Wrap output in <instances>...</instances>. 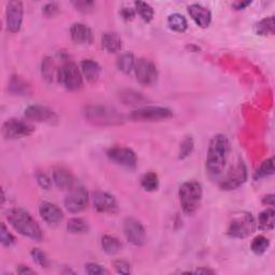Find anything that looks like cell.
Masks as SVG:
<instances>
[{
    "instance_id": "cell-32",
    "label": "cell",
    "mask_w": 275,
    "mask_h": 275,
    "mask_svg": "<svg viewBox=\"0 0 275 275\" xmlns=\"http://www.w3.org/2000/svg\"><path fill=\"white\" fill-rule=\"evenodd\" d=\"M273 174H274V159L269 158L267 160H264L259 166V168L256 170V172L254 173V179L257 181V180L268 178V176L273 175Z\"/></svg>"
},
{
    "instance_id": "cell-46",
    "label": "cell",
    "mask_w": 275,
    "mask_h": 275,
    "mask_svg": "<svg viewBox=\"0 0 275 275\" xmlns=\"http://www.w3.org/2000/svg\"><path fill=\"white\" fill-rule=\"evenodd\" d=\"M17 273L18 274H35V271L26 266H18L17 267Z\"/></svg>"
},
{
    "instance_id": "cell-41",
    "label": "cell",
    "mask_w": 275,
    "mask_h": 275,
    "mask_svg": "<svg viewBox=\"0 0 275 275\" xmlns=\"http://www.w3.org/2000/svg\"><path fill=\"white\" fill-rule=\"evenodd\" d=\"M113 267L116 270L117 273L120 274H130L131 273V268L129 262H127L125 260H116L113 262Z\"/></svg>"
},
{
    "instance_id": "cell-9",
    "label": "cell",
    "mask_w": 275,
    "mask_h": 275,
    "mask_svg": "<svg viewBox=\"0 0 275 275\" xmlns=\"http://www.w3.org/2000/svg\"><path fill=\"white\" fill-rule=\"evenodd\" d=\"M35 131V127L27 122L11 119L4 123L2 132L5 139L16 140L31 135Z\"/></svg>"
},
{
    "instance_id": "cell-4",
    "label": "cell",
    "mask_w": 275,
    "mask_h": 275,
    "mask_svg": "<svg viewBox=\"0 0 275 275\" xmlns=\"http://www.w3.org/2000/svg\"><path fill=\"white\" fill-rule=\"evenodd\" d=\"M256 230V222L249 212H238L231 216L227 234L233 239H246Z\"/></svg>"
},
{
    "instance_id": "cell-10",
    "label": "cell",
    "mask_w": 275,
    "mask_h": 275,
    "mask_svg": "<svg viewBox=\"0 0 275 275\" xmlns=\"http://www.w3.org/2000/svg\"><path fill=\"white\" fill-rule=\"evenodd\" d=\"M106 156L114 163L128 170H134L138 166V158L134 152L125 146H113L107 150Z\"/></svg>"
},
{
    "instance_id": "cell-1",
    "label": "cell",
    "mask_w": 275,
    "mask_h": 275,
    "mask_svg": "<svg viewBox=\"0 0 275 275\" xmlns=\"http://www.w3.org/2000/svg\"><path fill=\"white\" fill-rule=\"evenodd\" d=\"M230 153V142L225 134H216L210 141L206 152V170L213 179L222 175Z\"/></svg>"
},
{
    "instance_id": "cell-26",
    "label": "cell",
    "mask_w": 275,
    "mask_h": 275,
    "mask_svg": "<svg viewBox=\"0 0 275 275\" xmlns=\"http://www.w3.org/2000/svg\"><path fill=\"white\" fill-rule=\"evenodd\" d=\"M101 248L105 254L113 256V255H116L121 252L122 243L119 239L112 237V235H104L101 240Z\"/></svg>"
},
{
    "instance_id": "cell-47",
    "label": "cell",
    "mask_w": 275,
    "mask_h": 275,
    "mask_svg": "<svg viewBox=\"0 0 275 275\" xmlns=\"http://www.w3.org/2000/svg\"><path fill=\"white\" fill-rule=\"evenodd\" d=\"M262 202L264 204H267V205L273 206L274 205V195H268V196H266V197L263 198Z\"/></svg>"
},
{
    "instance_id": "cell-40",
    "label": "cell",
    "mask_w": 275,
    "mask_h": 275,
    "mask_svg": "<svg viewBox=\"0 0 275 275\" xmlns=\"http://www.w3.org/2000/svg\"><path fill=\"white\" fill-rule=\"evenodd\" d=\"M85 272L90 275H101L107 273L106 270L100 266V264L95 263V262H90L85 264Z\"/></svg>"
},
{
    "instance_id": "cell-38",
    "label": "cell",
    "mask_w": 275,
    "mask_h": 275,
    "mask_svg": "<svg viewBox=\"0 0 275 275\" xmlns=\"http://www.w3.org/2000/svg\"><path fill=\"white\" fill-rule=\"evenodd\" d=\"M31 255L34 261L38 264V266H40L42 268H46L48 266V260H47L46 255L40 249H33Z\"/></svg>"
},
{
    "instance_id": "cell-43",
    "label": "cell",
    "mask_w": 275,
    "mask_h": 275,
    "mask_svg": "<svg viewBox=\"0 0 275 275\" xmlns=\"http://www.w3.org/2000/svg\"><path fill=\"white\" fill-rule=\"evenodd\" d=\"M42 12L44 13L45 16L47 17H54L58 13H60V7H58L57 4L52 3V4H47L43 7Z\"/></svg>"
},
{
    "instance_id": "cell-37",
    "label": "cell",
    "mask_w": 275,
    "mask_h": 275,
    "mask_svg": "<svg viewBox=\"0 0 275 275\" xmlns=\"http://www.w3.org/2000/svg\"><path fill=\"white\" fill-rule=\"evenodd\" d=\"M71 4L78 12L82 13H90L95 9V3L90 2V0H75V2H72Z\"/></svg>"
},
{
    "instance_id": "cell-34",
    "label": "cell",
    "mask_w": 275,
    "mask_h": 275,
    "mask_svg": "<svg viewBox=\"0 0 275 275\" xmlns=\"http://www.w3.org/2000/svg\"><path fill=\"white\" fill-rule=\"evenodd\" d=\"M55 64L51 57H45L41 64V73L44 80L48 83H52L55 77Z\"/></svg>"
},
{
    "instance_id": "cell-44",
    "label": "cell",
    "mask_w": 275,
    "mask_h": 275,
    "mask_svg": "<svg viewBox=\"0 0 275 275\" xmlns=\"http://www.w3.org/2000/svg\"><path fill=\"white\" fill-rule=\"evenodd\" d=\"M121 16L125 19V21H132V19L135 17L136 12L135 9L128 8V7H124L121 9Z\"/></svg>"
},
{
    "instance_id": "cell-35",
    "label": "cell",
    "mask_w": 275,
    "mask_h": 275,
    "mask_svg": "<svg viewBox=\"0 0 275 275\" xmlns=\"http://www.w3.org/2000/svg\"><path fill=\"white\" fill-rule=\"evenodd\" d=\"M270 246V241L263 235H258L255 238L251 244V250L254 254L256 255H262L268 251Z\"/></svg>"
},
{
    "instance_id": "cell-8",
    "label": "cell",
    "mask_w": 275,
    "mask_h": 275,
    "mask_svg": "<svg viewBox=\"0 0 275 275\" xmlns=\"http://www.w3.org/2000/svg\"><path fill=\"white\" fill-rule=\"evenodd\" d=\"M246 166H245V163L241 159H239L219 181V187L223 190H234L241 187V186L246 182Z\"/></svg>"
},
{
    "instance_id": "cell-6",
    "label": "cell",
    "mask_w": 275,
    "mask_h": 275,
    "mask_svg": "<svg viewBox=\"0 0 275 275\" xmlns=\"http://www.w3.org/2000/svg\"><path fill=\"white\" fill-rule=\"evenodd\" d=\"M57 77L60 83L70 92H75L80 90L83 85V76L80 69L77 66L72 63L68 62L58 69Z\"/></svg>"
},
{
    "instance_id": "cell-28",
    "label": "cell",
    "mask_w": 275,
    "mask_h": 275,
    "mask_svg": "<svg viewBox=\"0 0 275 275\" xmlns=\"http://www.w3.org/2000/svg\"><path fill=\"white\" fill-rule=\"evenodd\" d=\"M120 97H121V100L125 104H130V105H140L147 101L146 98L141 93H138L134 91H128V90L124 91L122 92Z\"/></svg>"
},
{
    "instance_id": "cell-3",
    "label": "cell",
    "mask_w": 275,
    "mask_h": 275,
    "mask_svg": "<svg viewBox=\"0 0 275 275\" xmlns=\"http://www.w3.org/2000/svg\"><path fill=\"white\" fill-rule=\"evenodd\" d=\"M203 190L200 183L196 181H187L181 185L179 197L183 212L191 216L197 212L201 205Z\"/></svg>"
},
{
    "instance_id": "cell-23",
    "label": "cell",
    "mask_w": 275,
    "mask_h": 275,
    "mask_svg": "<svg viewBox=\"0 0 275 275\" xmlns=\"http://www.w3.org/2000/svg\"><path fill=\"white\" fill-rule=\"evenodd\" d=\"M9 92L15 96H28L32 93L31 85L19 75H12L9 81Z\"/></svg>"
},
{
    "instance_id": "cell-18",
    "label": "cell",
    "mask_w": 275,
    "mask_h": 275,
    "mask_svg": "<svg viewBox=\"0 0 275 275\" xmlns=\"http://www.w3.org/2000/svg\"><path fill=\"white\" fill-rule=\"evenodd\" d=\"M70 36L72 41L78 45H90L94 40L92 29L82 23H74L71 26Z\"/></svg>"
},
{
    "instance_id": "cell-25",
    "label": "cell",
    "mask_w": 275,
    "mask_h": 275,
    "mask_svg": "<svg viewBox=\"0 0 275 275\" xmlns=\"http://www.w3.org/2000/svg\"><path fill=\"white\" fill-rule=\"evenodd\" d=\"M167 23H168V26L171 31L176 32V33H185L188 28L187 19L185 18L184 15L180 13H173L169 15Z\"/></svg>"
},
{
    "instance_id": "cell-42",
    "label": "cell",
    "mask_w": 275,
    "mask_h": 275,
    "mask_svg": "<svg viewBox=\"0 0 275 275\" xmlns=\"http://www.w3.org/2000/svg\"><path fill=\"white\" fill-rule=\"evenodd\" d=\"M36 179H37V182H38L39 186H40L41 188H43L45 190H48L51 188V186H52L51 179L48 178V176L45 173L38 172L36 174Z\"/></svg>"
},
{
    "instance_id": "cell-11",
    "label": "cell",
    "mask_w": 275,
    "mask_h": 275,
    "mask_svg": "<svg viewBox=\"0 0 275 275\" xmlns=\"http://www.w3.org/2000/svg\"><path fill=\"white\" fill-rule=\"evenodd\" d=\"M134 73L136 80L140 84L145 86H151L156 83L158 78V70H157L156 65L146 58H139L135 61Z\"/></svg>"
},
{
    "instance_id": "cell-29",
    "label": "cell",
    "mask_w": 275,
    "mask_h": 275,
    "mask_svg": "<svg viewBox=\"0 0 275 275\" xmlns=\"http://www.w3.org/2000/svg\"><path fill=\"white\" fill-rule=\"evenodd\" d=\"M67 229L70 233L82 234L88 231L90 226H88V223L85 219L81 217H73L71 219H69L67 224Z\"/></svg>"
},
{
    "instance_id": "cell-36",
    "label": "cell",
    "mask_w": 275,
    "mask_h": 275,
    "mask_svg": "<svg viewBox=\"0 0 275 275\" xmlns=\"http://www.w3.org/2000/svg\"><path fill=\"white\" fill-rule=\"evenodd\" d=\"M194 150V140L191 136H186L185 139L182 141L180 145V153H179V158L180 159H185L186 157H188Z\"/></svg>"
},
{
    "instance_id": "cell-7",
    "label": "cell",
    "mask_w": 275,
    "mask_h": 275,
    "mask_svg": "<svg viewBox=\"0 0 275 275\" xmlns=\"http://www.w3.org/2000/svg\"><path fill=\"white\" fill-rule=\"evenodd\" d=\"M173 116V112L163 106L147 105L132 111L129 119L133 122H159L169 120Z\"/></svg>"
},
{
    "instance_id": "cell-48",
    "label": "cell",
    "mask_w": 275,
    "mask_h": 275,
    "mask_svg": "<svg viewBox=\"0 0 275 275\" xmlns=\"http://www.w3.org/2000/svg\"><path fill=\"white\" fill-rule=\"evenodd\" d=\"M196 273H203V274H214L215 271L210 270V269H205V268H200L198 270H196Z\"/></svg>"
},
{
    "instance_id": "cell-12",
    "label": "cell",
    "mask_w": 275,
    "mask_h": 275,
    "mask_svg": "<svg viewBox=\"0 0 275 275\" xmlns=\"http://www.w3.org/2000/svg\"><path fill=\"white\" fill-rule=\"evenodd\" d=\"M65 208L70 213H80L88 204V193L83 186H73L65 198Z\"/></svg>"
},
{
    "instance_id": "cell-14",
    "label": "cell",
    "mask_w": 275,
    "mask_h": 275,
    "mask_svg": "<svg viewBox=\"0 0 275 275\" xmlns=\"http://www.w3.org/2000/svg\"><path fill=\"white\" fill-rule=\"evenodd\" d=\"M24 8L21 2H9L6 10V22L8 32L15 34L22 27Z\"/></svg>"
},
{
    "instance_id": "cell-20",
    "label": "cell",
    "mask_w": 275,
    "mask_h": 275,
    "mask_svg": "<svg viewBox=\"0 0 275 275\" xmlns=\"http://www.w3.org/2000/svg\"><path fill=\"white\" fill-rule=\"evenodd\" d=\"M52 180L56 187L62 190L71 189L74 185L72 174L63 167H55L52 172Z\"/></svg>"
},
{
    "instance_id": "cell-15",
    "label": "cell",
    "mask_w": 275,
    "mask_h": 275,
    "mask_svg": "<svg viewBox=\"0 0 275 275\" xmlns=\"http://www.w3.org/2000/svg\"><path fill=\"white\" fill-rule=\"evenodd\" d=\"M93 202L95 209L104 214H116L120 210L119 202L110 193L97 190L93 195Z\"/></svg>"
},
{
    "instance_id": "cell-19",
    "label": "cell",
    "mask_w": 275,
    "mask_h": 275,
    "mask_svg": "<svg viewBox=\"0 0 275 275\" xmlns=\"http://www.w3.org/2000/svg\"><path fill=\"white\" fill-rule=\"evenodd\" d=\"M188 13L193 21L201 28L209 27L212 21V14L211 11L201 5L194 4L188 7Z\"/></svg>"
},
{
    "instance_id": "cell-2",
    "label": "cell",
    "mask_w": 275,
    "mask_h": 275,
    "mask_svg": "<svg viewBox=\"0 0 275 275\" xmlns=\"http://www.w3.org/2000/svg\"><path fill=\"white\" fill-rule=\"evenodd\" d=\"M7 219L12 226L13 229L24 237L40 242L43 239V233L40 226L34 219L33 216L27 211L15 208L10 210L7 215Z\"/></svg>"
},
{
    "instance_id": "cell-45",
    "label": "cell",
    "mask_w": 275,
    "mask_h": 275,
    "mask_svg": "<svg viewBox=\"0 0 275 275\" xmlns=\"http://www.w3.org/2000/svg\"><path fill=\"white\" fill-rule=\"evenodd\" d=\"M252 3L251 2H237L232 5L234 10H244L246 7H249Z\"/></svg>"
},
{
    "instance_id": "cell-24",
    "label": "cell",
    "mask_w": 275,
    "mask_h": 275,
    "mask_svg": "<svg viewBox=\"0 0 275 275\" xmlns=\"http://www.w3.org/2000/svg\"><path fill=\"white\" fill-rule=\"evenodd\" d=\"M116 66L117 68H119L120 71L126 74L131 73L134 70V66H135V60H134L133 54L130 52H126V53L121 54L119 58H117Z\"/></svg>"
},
{
    "instance_id": "cell-16",
    "label": "cell",
    "mask_w": 275,
    "mask_h": 275,
    "mask_svg": "<svg viewBox=\"0 0 275 275\" xmlns=\"http://www.w3.org/2000/svg\"><path fill=\"white\" fill-rule=\"evenodd\" d=\"M24 114L27 120L36 123L52 124L58 120L57 114L52 109L41 104L27 106Z\"/></svg>"
},
{
    "instance_id": "cell-22",
    "label": "cell",
    "mask_w": 275,
    "mask_h": 275,
    "mask_svg": "<svg viewBox=\"0 0 275 275\" xmlns=\"http://www.w3.org/2000/svg\"><path fill=\"white\" fill-rule=\"evenodd\" d=\"M81 71L88 82L96 83L101 75V67L95 61L85 60L81 63Z\"/></svg>"
},
{
    "instance_id": "cell-5",
    "label": "cell",
    "mask_w": 275,
    "mask_h": 275,
    "mask_svg": "<svg viewBox=\"0 0 275 275\" xmlns=\"http://www.w3.org/2000/svg\"><path fill=\"white\" fill-rule=\"evenodd\" d=\"M84 115L88 122L98 126L120 125L124 122V116L109 106L91 105L85 109Z\"/></svg>"
},
{
    "instance_id": "cell-17",
    "label": "cell",
    "mask_w": 275,
    "mask_h": 275,
    "mask_svg": "<svg viewBox=\"0 0 275 275\" xmlns=\"http://www.w3.org/2000/svg\"><path fill=\"white\" fill-rule=\"evenodd\" d=\"M39 214L46 224H58L64 219V213L54 203L44 201L39 205Z\"/></svg>"
},
{
    "instance_id": "cell-27",
    "label": "cell",
    "mask_w": 275,
    "mask_h": 275,
    "mask_svg": "<svg viewBox=\"0 0 275 275\" xmlns=\"http://www.w3.org/2000/svg\"><path fill=\"white\" fill-rule=\"evenodd\" d=\"M274 216L275 212L273 208H269L262 211L258 216V226L263 231H271L274 228Z\"/></svg>"
},
{
    "instance_id": "cell-31",
    "label": "cell",
    "mask_w": 275,
    "mask_h": 275,
    "mask_svg": "<svg viewBox=\"0 0 275 275\" xmlns=\"http://www.w3.org/2000/svg\"><path fill=\"white\" fill-rule=\"evenodd\" d=\"M141 186L142 188L146 191H155L157 190L159 186V179L158 175H157L155 172H147L144 174L141 179Z\"/></svg>"
},
{
    "instance_id": "cell-21",
    "label": "cell",
    "mask_w": 275,
    "mask_h": 275,
    "mask_svg": "<svg viewBox=\"0 0 275 275\" xmlns=\"http://www.w3.org/2000/svg\"><path fill=\"white\" fill-rule=\"evenodd\" d=\"M102 48L107 53H117L122 50V38L116 33H104L101 37Z\"/></svg>"
},
{
    "instance_id": "cell-30",
    "label": "cell",
    "mask_w": 275,
    "mask_h": 275,
    "mask_svg": "<svg viewBox=\"0 0 275 275\" xmlns=\"http://www.w3.org/2000/svg\"><path fill=\"white\" fill-rule=\"evenodd\" d=\"M274 28H275V23H274V17L269 16L261 19L260 22H258L255 26V32L259 36H268V35H274Z\"/></svg>"
},
{
    "instance_id": "cell-13",
    "label": "cell",
    "mask_w": 275,
    "mask_h": 275,
    "mask_svg": "<svg viewBox=\"0 0 275 275\" xmlns=\"http://www.w3.org/2000/svg\"><path fill=\"white\" fill-rule=\"evenodd\" d=\"M124 234L133 246H143L146 242V233L143 225L135 218L129 217L124 222Z\"/></svg>"
},
{
    "instance_id": "cell-39",
    "label": "cell",
    "mask_w": 275,
    "mask_h": 275,
    "mask_svg": "<svg viewBox=\"0 0 275 275\" xmlns=\"http://www.w3.org/2000/svg\"><path fill=\"white\" fill-rule=\"evenodd\" d=\"M0 241H2V244L6 248H10L15 243V239L13 235L9 232L7 229L6 225L3 223L2 224V230H0Z\"/></svg>"
},
{
    "instance_id": "cell-33",
    "label": "cell",
    "mask_w": 275,
    "mask_h": 275,
    "mask_svg": "<svg viewBox=\"0 0 275 275\" xmlns=\"http://www.w3.org/2000/svg\"><path fill=\"white\" fill-rule=\"evenodd\" d=\"M135 12L140 15V17L143 19L145 23H150L154 18V9L147 4L142 2H135Z\"/></svg>"
}]
</instances>
